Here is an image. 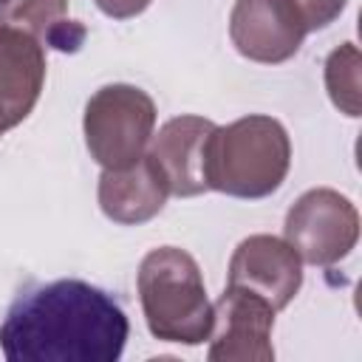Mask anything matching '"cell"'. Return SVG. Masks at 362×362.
Masks as SVG:
<instances>
[{
	"label": "cell",
	"mask_w": 362,
	"mask_h": 362,
	"mask_svg": "<svg viewBox=\"0 0 362 362\" xmlns=\"http://www.w3.org/2000/svg\"><path fill=\"white\" fill-rule=\"evenodd\" d=\"M130 322L124 308L85 280H54L23 291L0 322L8 362H116Z\"/></svg>",
	"instance_id": "6da1fadb"
},
{
	"label": "cell",
	"mask_w": 362,
	"mask_h": 362,
	"mask_svg": "<svg viewBox=\"0 0 362 362\" xmlns=\"http://www.w3.org/2000/svg\"><path fill=\"white\" fill-rule=\"evenodd\" d=\"M291 167V139L274 116L252 113L209 133L206 187L232 198H266L277 192Z\"/></svg>",
	"instance_id": "7a4b0ae2"
},
{
	"label": "cell",
	"mask_w": 362,
	"mask_h": 362,
	"mask_svg": "<svg viewBox=\"0 0 362 362\" xmlns=\"http://www.w3.org/2000/svg\"><path fill=\"white\" fill-rule=\"evenodd\" d=\"M139 300L150 334L161 342L201 345L212 328V303L195 257L178 246H158L141 257Z\"/></svg>",
	"instance_id": "3957f363"
},
{
	"label": "cell",
	"mask_w": 362,
	"mask_h": 362,
	"mask_svg": "<svg viewBox=\"0 0 362 362\" xmlns=\"http://www.w3.org/2000/svg\"><path fill=\"white\" fill-rule=\"evenodd\" d=\"M85 144L102 170H122L147 153L156 133V102L147 90L113 82L102 85L85 105Z\"/></svg>",
	"instance_id": "277c9868"
},
{
	"label": "cell",
	"mask_w": 362,
	"mask_h": 362,
	"mask_svg": "<svg viewBox=\"0 0 362 362\" xmlns=\"http://www.w3.org/2000/svg\"><path fill=\"white\" fill-rule=\"evenodd\" d=\"M283 238L303 263L334 266L345 260L359 240V212L342 192L314 187L286 212Z\"/></svg>",
	"instance_id": "5b68a950"
},
{
	"label": "cell",
	"mask_w": 362,
	"mask_h": 362,
	"mask_svg": "<svg viewBox=\"0 0 362 362\" xmlns=\"http://www.w3.org/2000/svg\"><path fill=\"white\" fill-rule=\"evenodd\" d=\"M274 308L235 286H226L223 294L212 303V328L209 351L212 362H272V328Z\"/></svg>",
	"instance_id": "8992f818"
},
{
	"label": "cell",
	"mask_w": 362,
	"mask_h": 362,
	"mask_svg": "<svg viewBox=\"0 0 362 362\" xmlns=\"http://www.w3.org/2000/svg\"><path fill=\"white\" fill-rule=\"evenodd\" d=\"M308 25L294 0H235L229 14V40L252 62L277 65L291 59Z\"/></svg>",
	"instance_id": "52a82bcc"
},
{
	"label": "cell",
	"mask_w": 362,
	"mask_h": 362,
	"mask_svg": "<svg viewBox=\"0 0 362 362\" xmlns=\"http://www.w3.org/2000/svg\"><path fill=\"white\" fill-rule=\"evenodd\" d=\"M226 286L243 288L266 300L274 311H283L303 286V260L286 238L249 235L229 257Z\"/></svg>",
	"instance_id": "ba28073f"
},
{
	"label": "cell",
	"mask_w": 362,
	"mask_h": 362,
	"mask_svg": "<svg viewBox=\"0 0 362 362\" xmlns=\"http://www.w3.org/2000/svg\"><path fill=\"white\" fill-rule=\"evenodd\" d=\"M212 130L215 122L187 113L164 122L158 133H153L147 144V156L167 178L170 195L192 198L209 192L204 167H206V141Z\"/></svg>",
	"instance_id": "9c48e42d"
},
{
	"label": "cell",
	"mask_w": 362,
	"mask_h": 362,
	"mask_svg": "<svg viewBox=\"0 0 362 362\" xmlns=\"http://www.w3.org/2000/svg\"><path fill=\"white\" fill-rule=\"evenodd\" d=\"M45 85V45L0 23V136L17 127L40 102Z\"/></svg>",
	"instance_id": "30bf717a"
},
{
	"label": "cell",
	"mask_w": 362,
	"mask_h": 362,
	"mask_svg": "<svg viewBox=\"0 0 362 362\" xmlns=\"http://www.w3.org/2000/svg\"><path fill=\"white\" fill-rule=\"evenodd\" d=\"M170 187L156 161L144 153L139 161L122 170H102L99 175V209L105 218L122 226H139L156 218L167 204Z\"/></svg>",
	"instance_id": "8fae6325"
},
{
	"label": "cell",
	"mask_w": 362,
	"mask_h": 362,
	"mask_svg": "<svg viewBox=\"0 0 362 362\" xmlns=\"http://www.w3.org/2000/svg\"><path fill=\"white\" fill-rule=\"evenodd\" d=\"M362 57L354 42H342L325 59V90L334 107L351 119L362 116Z\"/></svg>",
	"instance_id": "7c38bea8"
},
{
	"label": "cell",
	"mask_w": 362,
	"mask_h": 362,
	"mask_svg": "<svg viewBox=\"0 0 362 362\" xmlns=\"http://www.w3.org/2000/svg\"><path fill=\"white\" fill-rule=\"evenodd\" d=\"M0 23L31 34L51 48L54 37L68 23V0H8L0 6Z\"/></svg>",
	"instance_id": "4fadbf2b"
},
{
	"label": "cell",
	"mask_w": 362,
	"mask_h": 362,
	"mask_svg": "<svg viewBox=\"0 0 362 362\" xmlns=\"http://www.w3.org/2000/svg\"><path fill=\"white\" fill-rule=\"evenodd\" d=\"M294 3L303 11L308 31H320V28L331 25L342 14V8L348 6V0H294Z\"/></svg>",
	"instance_id": "5bb4252c"
},
{
	"label": "cell",
	"mask_w": 362,
	"mask_h": 362,
	"mask_svg": "<svg viewBox=\"0 0 362 362\" xmlns=\"http://www.w3.org/2000/svg\"><path fill=\"white\" fill-rule=\"evenodd\" d=\"M96 8L113 20H130L136 14H141L153 0H93Z\"/></svg>",
	"instance_id": "9a60e30c"
},
{
	"label": "cell",
	"mask_w": 362,
	"mask_h": 362,
	"mask_svg": "<svg viewBox=\"0 0 362 362\" xmlns=\"http://www.w3.org/2000/svg\"><path fill=\"white\" fill-rule=\"evenodd\" d=\"M6 3H8V0H0V6H6Z\"/></svg>",
	"instance_id": "2e32d148"
}]
</instances>
